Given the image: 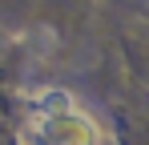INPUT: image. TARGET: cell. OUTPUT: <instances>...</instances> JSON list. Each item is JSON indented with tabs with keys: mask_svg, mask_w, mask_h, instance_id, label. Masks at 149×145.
I'll return each instance as SVG.
<instances>
[{
	"mask_svg": "<svg viewBox=\"0 0 149 145\" xmlns=\"http://www.w3.org/2000/svg\"><path fill=\"white\" fill-rule=\"evenodd\" d=\"M28 105H32V125H28L32 141H40V145H97L101 141L97 121L77 105L73 93L40 89Z\"/></svg>",
	"mask_w": 149,
	"mask_h": 145,
	"instance_id": "6da1fadb",
	"label": "cell"
},
{
	"mask_svg": "<svg viewBox=\"0 0 149 145\" xmlns=\"http://www.w3.org/2000/svg\"><path fill=\"white\" fill-rule=\"evenodd\" d=\"M32 145H40V141H32Z\"/></svg>",
	"mask_w": 149,
	"mask_h": 145,
	"instance_id": "7a4b0ae2",
	"label": "cell"
}]
</instances>
